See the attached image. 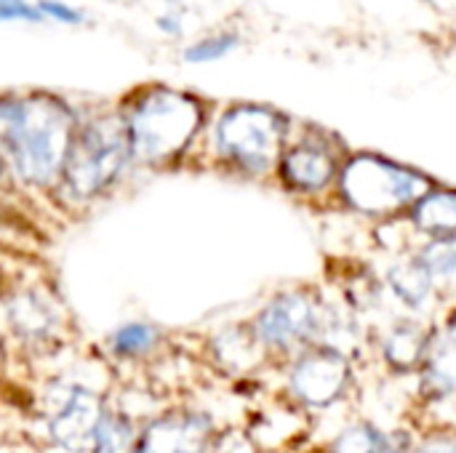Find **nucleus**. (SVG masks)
I'll use <instances>...</instances> for the list:
<instances>
[{
  "label": "nucleus",
  "instance_id": "17",
  "mask_svg": "<svg viewBox=\"0 0 456 453\" xmlns=\"http://www.w3.org/2000/svg\"><path fill=\"white\" fill-rule=\"evenodd\" d=\"M419 438V427L409 425H382L371 417L347 419L323 446V453H411Z\"/></svg>",
  "mask_w": 456,
  "mask_h": 453
},
{
  "label": "nucleus",
  "instance_id": "5",
  "mask_svg": "<svg viewBox=\"0 0 456 453\" xmlns=\"http://www.w3.org/2000/svg\"><path fill=\"white\" fill-rule=\"evenodd\" d=\"M118 115L134 166L150 171L182 163L206 120L203 104L195 96L166 85H150L131 93Z\"/></svg>",
  "mask_w": 456,
  "mask_h": 453
},
{
  "label": "nucleus",
  "instance_id": "25",
  "mask_svg": "<svg viewBox=\"0 0 456 453\" xmlns=\"http://www.w3.org/2000/svg\"><path fill=\"white\" fill-rule=\"evenodd\" d=\"M158 27H160L166 35H179V32H182V19H179L176 11H166V13L158 19Z\"/></svg>",
  "mask_w": 456,
  "mask_h": 453
},
{
  "label": "nucleus",
  "instance_id": "16",
  "mask_svg": "<svg viewBox=\"0 0 456 453\" xmlns=\"http://www.w3.org/2000/svg\"><path fill=\"white\" fill-rule=\"evenodd\" d=\"M200 360L206 368L230 382H243L273 371V363L254 336L248 320H232L211 331L200 344Z\"/></svg>",
  "mask_w": 456,
  "mask_h": 453
},
{
  "label": "nucleus",
  "instance_id": "26",
  "mask_svg": "<svg viewBox=\"0 0 456 453\" xmlns=\"http://www.w3.org/2000/svg\"><path fill=\"white\" fill-rule=\"evenodd\" d=\"M13 360H11V352H8V342H5V331H3V320H0V379L8 376Z\"/></svg>",
  "mask_w": 456,
  "mask_h": 453
},
{
  "label": "nucleus",
  "instance_id": "13",
  "mask_svg": "<svg viewBox=\"0 0 456 453\" xmlns=\"http://www.w3.org/2000/svg\"><path fill=\"white\" fill-rule=\"evenodd\" d=\"M436 320L414 315H390L369 334L366 358L390 382H414L428 360Z\"/></svg>",
  "mask_w": 456,
  "mask_h": 453
},
{
  "label": "nucleus",
  "instance_id": "20",
  "mask_svg": "<svg viewBox=\"0 0 456 453\" xmlns=\"http://www.w3.org/2000/svg\"><path fill=\"white\" fill-rule=\"evenodd\" d=\"M414 254L438 283L444 302L446 304L456 302V235L438 238V240H422L414 246Z\"/></svg>",
  "mask_w": 456,
  "mask_h": 453
},
{
  "label": "nucleus",
  "instance_id": "9",
  "mask_svg": "<svg viewBox=\"0 0 456 453\" xmlns=\"http://www.w3.org/2000/svg\"><path fill=\"white\" fill-rule=\"evenodd\" d=\"M361 358L334 344H313L273 368L278 374V400L310 422L329 417L361 390Z\"/></svg>",
  "mask_w": 456,
  "mask_h": 453
},
{
  "label": "nucleus",
  "instance_id": "7",
  "mask_svg": "<svg viewBox=\"0 0 456 453\" xmlns=\"http://www.w3.org/2000/svg\"><path fill=\"white\" fill-rule=\"evenodd\" d=\"M436 182L430 174L387 155L353 152L342 166L331 208L369 227L387 224L403 219Z\"/></svg>",
  "mask_w": 456,
  "mask_h": 453
},
{
  "label": "nucleus",
  "instance_id": "8",
  "mask_svg": "<svg viewBox=\"0 0 456 453\" xmlns=\"http://www.w3.org/2000/svg\"><path fill=\"white\" fill-rule=\"evenodd\" d=\"M291 139V123L265 104H232L211 128L214 166L246 182H267L275 176L278 160Z\"/></svg>",
  "mask_w": 456,
  "mask_h": 453
},
{
  "label": "nucleus",
  "instance_id": "10",
  "mask_svg": "<svg viewBox=\"0 0 456 453\" xmlns=\"http://www.w3.org/2000/svg\"><path fill=\"white\" fill-rule=\"evenodd\" d=\"M347 155L329 133L307 131L289 139L273 179L289 198L310 208H331Z\"/></svg>",
  "mask_w": 456,
  "mask_h": 453
},
{
  "label": "nucleus",
  "instance_id": "4",
  "mask_svg": "<svg viewBox=\"0 0 456 453\" xmlns=\"http://www.w3.org/2000/svg\"><path fill=\"white\" fill-rule=\"evenodd\" d=\"M131 147L118 112L77 117L67 163L48 208L59 216H83L107 200L134 171Z\"/></svg>",
  "mask_w": 456,
  "mask_h": 453
},
{
  "label": "nucleus",
  "instance_id": "15",
  "mask_svg": "<svg viewBox=\"0 0 456 453\" xmlns=\"http://www.w3.org/2000/svg\"><path fill=\"white\" fill-rule=\"evenodd\" d=\"M174 350L171 331L155 320H126L104 334L99 352L115 371H134L147 376V368L160 366Z\"/></svg>",
  "mask_w": 456,
  "mask_h": 453
},
{
  "label": "nucleus",
  "instance_id": "12",
  "mask_svg": "<svg viewBox=\"0 0 456 453\" xmlns=\"http://www.w3.org/2000/svg\"><path fill=\"white\" fill-rule=\"evenodd\" d=\"M417 427H433L444 411L456 409V302L436 318L428 360L414 379Z\"/></svg>",
  "mask_w": 456,
  "mask_h": 453
},
{
  "label": "nucleus",
  "instance_id": "6",
  "mask_svg": "<svg viewBox=\"0 0 456 453\" xmlns=\"http://www.w3.org/2000/svg\"><path fill=\"white\" fill-rule=\"evenodd\" d=\"M342 315V302L321 283H289L273 291L248 320L273 368L313 344H326Z\"/></svg>",
  "mask_w": 456,
  "mask_h": 453
},
{
  "label": "nucleus",
  "instance_id": "18",
  "mask_svg": "<svg viewBox=\"0 0 456 453\" xmlns=\"http://www.w3.org/2000/svg\"><path fill=\"white\" fill-rule=\"evenodd\" d=\"M417 243L454 238L456 235V187L436 182L403 216Z\"/></svg>",
  "mask_w": 456,
  "mask_h": 453
},
{
  "label": "nucleus",
  "instance_id": "27",
  "mask_svg": "<svg viewBox=\"0 0 456 453\" xmlns=\"http://www.w3.org/2000/svg\"><path fill=\"white\" fill-rule=\"evenodd\" d=\"M307 453H323L321 449H313V451H307Z\"/></svg>",
  "mask_w": 456,
  "mask_h": 453
},
{
  "label": "nucleus",
  "instance_id": "22",
  "mask_svg": "<svg viewBox=\"0 0 456 453\" xmlns=\"http://www.w3.org/2000/svg\"><path fill=\"white\" fill-rule=\"evenodd\" d=\"M411 453H456V430L452 427H419V438Z\"/></svg>",
  "mask_w": 456,
  "mask_h": 453
},
{
  "label": "nucleus",
  "instance_id": "19",
  "mask_svg": "<svg viewBox=\"0 0 456 453\" xmlns=\"http://www.w3.org/2000/svg\"><path fill=\"white\" fill-rule=\"evenodd\" d=\"M94 453H139V417H134L115 398L99 425Z\"/></svg>",
  "mask_w": 456,
  "mask_h": 453
},
{
  "label": "nucleus",
  "instance_id": "23",
  "mask_svg": "<svg viewBox=\"0 0 456 453\" xmlns=\"http://www.w3.org/2000/svg\"><path fill=\"white\" fill-rule=\"evenodd\" d=\"M37 11H40L43 19H53V21H61V24H80L86 19L80 8H72L69 3H61V0H40Z\"/></svg>",
  "mask_w": 456,
  "mask_h": 453
},
{
  "label": "nucleus",
  "instance_id": "2",
  "mask_svg": "<svg viewBox=\"0 0 456 453\" xmlns=\"http://www.w3.org/2000/svg\"><path fill=\"white\" fill-rule=\"evenodd\" d=\"M0 320L13 366L21 363L29 376L83 347L56 280L40 264L0 270Z\"/></svg>",
  "mask_w": 456,
  "mask_h": 453
},
{
  "label": "nucleus",
  "instance_id": "11",
  "mask_svg": "<svg viewBox=\"0 0 456 453\" xmlns=\"http://www.w3.org/2000/svg\"><path fill=\"white\" fill-rule=\"evenodd\" d=\"M222 430L211 409L174 398L139 422V453H214Z\"/></svg>",
  "mask_w": 456,
  "mask_h": 453
},
{
  "label": "nucleus",
  "instance_id": "21",
  "mask_svg": "<svg viewBox=\"0 0 456 453\" xmlns=\"http://www.w3.org/2000/svg\"><path fill=\"white\" fill-rule=\"evenodd\" d=\"M238 48V37L232 32H219V35H208L198 43H192L184 51V59L190 64H208V61H219L224 59L230 51Z\"/></svg>",
  "mask_w": 456,
  "mask_h": 453
},
{
  "label": "nucleus",
  "instance_id": "1",
  "mask_svg": "<svg viewBox=\"0 0 456 453\" xmlns=\"http://www.w3.org/2000/svg\"><path fill=\"white\" fill-rule=\"evenodd\" d=\"M29 379L24 414L35 451L94 453L99 425L118 382L104 355H83L80 347Z\"/></svg>",
  "mask_w": 456,
  "mask_h": 453
},
{
  "label": "nucleus",
  "instance_id": "3",
  "mask_svg": "<svg viewBox=\"0 0 456 453\" xmlns=\"http://www.w3.org/2000/svg\"><path fill=\"white\" fill-rule=\"evenodd\" d=\"M75 128L77 115L51 93L0 96V160L19 195L51 203Z\"/></svg>",
  "mask_w": 456,
  "mask_h": 453
},
{
  "label": "nucleus",
  "instance_id": "14",
  "mask_svg": "<svg viewBox=\"0 0 456 453\" xmlns=\"http://www.w3.org/2000/svg\"><path fill=\"white\" fill-rule=\"evenodd\" d=\"M379 278L385 286L387 304L395 315L436 320L446 307L438 283L433 280V275L428 272V267L419 262L414 251L387 256L385 264L379 267Z\"/></svg>",
  "mask_w": 456,
  "mask_h": 453
},
{
  "label": "nucleus",
  "instance_id": "24",
  "mask_svg": "<svg viewBox=\"0 0 456 453\" xmlns=\"http://www.w3.org/2000/svg\"><path fill=\"white\" fill-rule=\"evenodd\" d=\"M37 5L27 0H0V21H40Z\"/></svg>",
  "mask_w": 456,
  "mask_h": 453
}]
</instances>
